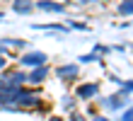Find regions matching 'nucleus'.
<instances>
[{
  "label": "nucleus",
  "mask_w": 133,
  "mask_h": 121,
  "mask_svg": "<svg viewBox=\"0 0 133 121\" xmlns=\"http://www.w3.org/2000/svg\"><path fill=\"white\" fill-rule=\"evenodd\" d=\"M41 104V97H39V92L34 90H29V87H22L19 94L15 97V102L10 104V107H5V109H34Z\"/></svg>",
  "instance_id": "1"
},
{
  "label": "nucleus",
  "mask_w": 133,
  "mask_h": 121,
  "mask_svg": "<svg viewBox=\"0 0 133 121\" xmlns=\"http://www.w3.org/2000/svg\"><path fill=\"white\" fill-rule=\"evenodd\" d=\"M19 63H22L24 68L46 66V53H44V51H27L24 56H19Z\"/></svg>",
  "instance_id": "2"
},
{
  "label": "nucleus",
  "mask_w": 133,
  "mask_h": 121,
  "mask_svg": "<svg viewBox=\"0 0 133 121\" xmlns=\"http://www.w3.org/2000/svg\"><path fill=\"white\" fill-rule=\"evenodd\" d=\"M97 94H99V85L97 82L77 85V90H75V97H77V99H95Z\"/></svg>",
  "instance_id": "3"
},
{
  "label": "nucleus",
  "mask_w": 133,
  "mask_h": 121,
  "mask_svg": "<svg viewBox=\"0 0 133 121\" xmlns=\"http://www.w3.org/2000/svg\"><path fill=\"white\" fill-rule=\"evenodd\" d=\"M46 75H49V68L46 66H36V68H32L27 73V82L29 85H41L46 80Z\"/></svg>",
  "instance_id": "4"
},
{
  "label": "nucleus",
  "mask_w": 133,
  "mask_h": 121,
  "mask_svg": "<svg viewBox=\"0 0 133 121\" xmlns=\"http://www.w3.org/2000/svg\"><path fill=\"white\" fill-rule=\"evenodd\" d=\"M77 73H80L77 63H65V66H58L56 68V75L61 80H73V78H77Z\"/></svg>",
  "instance_id": "5"
},
{
  "label": "nucleus",
  "mask_w": 133,
  "mask_h": 121,
  "mask_svg": "<svg viewBox=\"0 0 133 121\" xmlns=\"http://www.w3.org/2000/svg\"><path fill=\"white\" fill-rule=\"evenodd\" d=\"M34 5L39 7V10H44V12H65V5L56 3V0H36Z\"/></svg>",
  "instance_id": "6"
},
{
  "label": "nucleus",
  "mask_w": 133,
  "mask_h": 121,
  "mask_svg": "<svg viewBox=\"0 0 133 121\" xmlns=\"http://www.w3.org/2000/svg\"><path fill=\"white\" fill-rule=\"evenodd\" d=\"M34 0H12V12L17 15H32L34 12Z\"/></svg>",
  "instance_id": "7"
},
{
  "label": "nucleus",
  "mask_w": 133,
  "mask_h": 121,
  "mask_svg": "<svg viewBox=\"0 0 133 121\" xmlns=\"http://www.w3.org/2000/svg\"><path fill=\"white\" fill-rule=\"evenodd\" d=\"M126 99H128V92H123V90H121V92L111 94L109 99H104V104H107L109 109H121L123 104H126Z\"/></svg>",
  "instance_id": "8"
},
{
  "label": "nucleus",
  "mask_w": 133,
  "mask_h": 121,
  "mask_svg": "<svg viewBox=\"0 0 133 121\" xmlns=\"http://www.w3.org/2000/svg\"><path fill=\"white\" fill-rule=\"evenodd\" d=\"M3 78H7L12 85H27V73H22V70H12V73H7V75H3Z\"/></svg>",
  "instance_id": "9"
},
{
  "label": "nucleus",
  "mask_w": 133,
  "mask_h": 121,
  "mask_svg": "<svg viewBox=\"0 0 133 121\" xmlns=\"http://www.w3.org/2000/svg\"><path fill=\"white\" fill-rule=\"evenodd\" d=\"M34 29H46V31H58V34H65V31H68V24H56V22H51V24H34Z\"/></svg>",
  "instance_id": "10"
},
{
  "label": "nucleus",
  "mask_w": 133,
  "mask_h": 121,
  "mask_svg": "<svg viewBox=\"0 0 133 121\" xmlns=\"http://www.w3.org/2000/svg\"><path fill=\"white\" fill-rule=\"evenodd\" d=\"M3 46H12V48H27L24 39H3Z\"/></svg>",
  "instance_id": "11"
},
{
  "label": "nucleus",
  "mask_w": 133,
  "mask_h": 121,
  "mask_svg": "<svg viewBox=\"0 0 133 121\" xmlns=\"http://www.w3.org/2000/svg\"><path fill=\"white\" fill-rule=\"evenodd\" d=\"M119 12L121 15H133V0H123L119 5Z\"/></svg>",
  "instance_id": "12"
},
{
  "label": "nucleus",
  "mask_w": 133,
  "mask_h": 121,
  "mask_svg": "<svg viewBox=\"0 0 133 121\" xmlns=\"http://www.w3.org/2000/svg\"><path fill=\"white\" fill-rule=\"evenodd\" d=\"M99 56H97V51H92V53H85V56H80V63H92V61H97Z\"/></svg>",
  "instance_id": "13"
},
{
  "label": "nucleus",
  "mask_w": 133,
  "mask_h": 121,
  "mask_svg": "<svg viewBox=\"0 0 133 121\" xmlns=\"http://www.w3.org/2000/svg\"><path fill=\"white\" fill-rule=\"evenodd\" d=\"M68 29H87V24H85V22H68Z\"/></svg>",
  "instance_id": "14"
},
{
  "label": "nucleus",
  "mask_w": 133,
  "mask_h": 121,
  "mask_svg": "<svg viewBox=\"0 0 133 121\" xmlns=\"http://www.w3.org/2000/svg\"><path fill=\"white\" fill-rule=\"evenodd\" d=\"M63 107H65V109H70V111H73V107H75V102H73V99H70V97H63Z\"/></svg>",
  "instance_id": "15"
},
{
  "label": "nucleus",
  "mask_w": 133,
  "mask_h": 121,
  "mask_svg": "<svg viewBox=\"0 0 133 121\" xmlns=\"http://www.w3.org/2000/svg\"><path fill=\"white\" fill-rule=\"evenodd\" d=\"M68 116H70V121H85V116H82V114H77V111H70Z\"/></svg>",
  "instance_id": "16"
},
{
  "label": "nucleus",
  "mask_w": 133,
  "mask_h": 121,
  "mask_svg": "<svg viewBox=\"0 0 133 121\" xmlns=\"http://www.w3.org/2000/svg\"><path fill=\"white\" fill-rule=\"evenodd\" d=\"M121 121H133V107H131V109H126V114L121 116Z\"/></svg>",
  "instance_id": "17"
},
{
  "label": "nucleus",
  "mask_w": 133,
  "mask_h": 121,
  "mask_svg": "<svg viewBox=\"0 0 133 121\" xmlns=\"http://www.w3.org/2000/svg\"><path fill=\"white\" fill-rule=\"evenodd\" d=\"M5 66H7V56H0V70H5Z\"/></svg>",
  "instance_id": "18"
},
{
  "label": "nucleus",
  "mask_w": 133,
  "mask_h": 121,
  "mask_svg": "<svg viewBox=\"0 0 133 121\" xmlns=\"http://www.w3.org/2000/svg\"><path fill=\"white\" fill-rule=\"evenodd\" d=\"M92 121H109L107 116H92Z\"/></svg>",
  "instance_id": "19"
},
{
  "label": "nucleus",
  "mask_w": 133,
  "mask_h": 121,
  "mask_svg": "<svg viewBox=\"0 0 133 121\" xmlns=\"http://www.w3.org/2000/svg\"><path fill=\"white\" fill-rule=\"evenodd\" d=\"M0 56H7V48H5L3 44H0Z\"/></svg>",
  "instance_id": "20"
},
{
  "label": "nucleus",
  "mask_w": 133,
  "mask_h": 121,
  "mask_svg": "<svg viewBox=\"0 0 133 121\" xmlns=\"http://www.w3.org/2000/svg\"><path fill=\"white\" fill-rule=\"evenodd\" d=\"M49 121H63V119H61V116H51Z\"/></svg>",
  "instance_id": "21"
},
{
  "label": "nucleus",
  "mask_w": 133,
  "mask_h": 121,
  "mask_svg": "<svg viewBox=\"0 0 133 121\" xmlns=\"http://www.w3.org/2000/svg\"><path fill=\"white\" fill-rule=\"evenodd\" d=\"M80 3H82V5H85V3H95V0H80Z\"/></svg>",
  "instance_id": "22"
},
{
  "label": "nucleus",
  "mask_w": 133,
  "mask_h": 121,
  "mask_svg": "<svg viewBox=\"0 0 133 121\" xmlns=\"http://www.w3.org/2000/svg\"><path fill=\"white\" fill-rule=\"evenodd\" d=\"M0 20H3V12H0Z\"/></svg>",
  "instance_id": "23"
},
{
  "label": "nucleus",
  "mask_w": 133,
  "mask_h": 121,
  "mask_svg": "<svg viewBox=\"0 0 133 121\" xmlns=\"http://www.w3.org/2000/svg\"><path fill=\"white\" fill-rule=\"evenodd\" d=\"M107 3H109V0H107Z\"/></svg>",
  "instance_id": "24"
}]
</instances>
